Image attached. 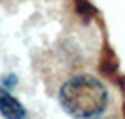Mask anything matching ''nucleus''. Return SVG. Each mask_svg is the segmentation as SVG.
I'll use <instances>...</instances> for the list:
<instances>
[{
	"instance_id": "nucleus-1",
	"label": "nucleus",
	"mask_w": 125,
	"mask_h": 119,
	"mask_svg": "<svg viewBox=\"0 0 125 119\" xmlns=\"http://www.w3.org/2000/svg\"><path fill=\"white\" fill-rule=\"evenodd\" d=\"M60 104L75 119H95L108 106V91L97 76L80 73L60 88Z\"/></svg>"
},
{
	"instance_id": "nucleus-2",
	"label": "nucleus",
	"mask_w": 125,
	"mask_h": 119,
	"mask_svg": "<svg viewBox=\"0 0 125 119\" xmlns=\"http://www.w3.org/2000/svg\"><path fill=\"white\" fill-rule=\"evenodd\" d=\"M0 114L6 119H26L24 106L2 88H0Z\"/></svg>"
},
{
	"instance_id": "nucleus-3",
	"label": "nucleus",
	"mask_w": 125,
	"mask_h": 119,
	"mask_svg": "<svg viewBox=\"0 0 125 119\" xmlns=\"http://www.w3.org/2000/svg\"><path fill=\"white\" fill-rule=\"evenodd\" d=\"M99 119H118V117H114V115H110V117H99Z\"/></svg>"
}]
</instances>
